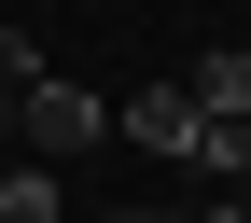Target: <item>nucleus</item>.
I'll list each match as a JSON object with an SVG mask.
<instances>
[{"label":"nucleus","instance_id":"obj_7","mask_svg":"<svg viewBox=\"0 0 251 223\" xmlns=\"http://www.w3.org/2000/svg\"><path fill=\"white\" fill-rule=\"evenodd\" d=\"M209 223H251V196H224V209H209Z\"/></svg>","mask_w":251,"mask_h":223},{"label":"nucleus","instance_id":"obj_3","mask_svg":"<svg viewBox=\"0 0 251 223\" xmlns=\"http://www.w3.org/2000/svg\"><path fill=\"white\" fill-rule=\"evenodd\" d=\"M181 98H196L209 125H237V112H251V56H237V42H209L196 70H181Z\"/></svg>","mask_w":251,"mask_h":223},{"label":"nucleus","instance_id":"obj_1","mask_svg":"<svg viewBox=\"0 0 251 223\" xmlns=\"http://www.w3.org/2000/svg\"><path fill=\"white\" fill-rule=\"evenodd\" d=\"M14 140L42 153V168H70V153H98V140H112V98H98V84H70V70H42V84L14 98Z\"/></svg>","mask_w":251,"mask_h":223},{"label":"nucleus","instance_id":"obj_8","mask_svg":"<svg viewBox=\"0 0 251 223\" xmlns=\"http://www.w3.org/2000/svg\"><path fill=\"white\" fill-rule=\"evenodd\" d=\"M0 140H14V98H0Z\"/></svg>","mask_w":251,"mask_h":223},{"label":"nucleus","instance_id":"obj_9","mask_svg":"<svg viewBox=\"0 0 251 223\" xmlns=\"http://www.w3.org/2000/svg\"><path fill=\"white\" fill-rule=\"evenodd\" d=\"M112 223H153V209H112Z\"/></svg>","mask_w":251,"mask_h":223},{"label":"nucleus","instance_id":"obj_2","mask_svg":"<svg viewBox=\"0 0 251 223\" xmlns=\"http://www.w3.org/2000/svg\"><path fill=\"white\" fill-rule=\"evenodd\" d=\"M112 140H140V153H168V168H196V98H181V84H140V98L112 112Z\"/></svg>","mask_w":251,"mask_h":223},{"label":"nucleus","instance_id":"obj_6","mask_svg":"<svg viewBox=\"0 0 251 223\" xmlns=\"http://www.w3.org/2000/svg\"><path fill=\"white\" fill-rule=\"evenodd\" d=\"M42 70H56V56L28 42V28H0V98H28V84H42Z\"/></svg>","mask_w":251,"mask_h":223},{"label":"nucleus","instance_id":"obj_4","mask_svg":"<svg viewBox=\"0 0 251 223\" xmlns=\"http://www.w3.org/2000/svg\"><path fill=\"white\" fill-rule=\"evenodd\" d=\"M196 168H209V181H251V112H237V125L196 112Z\"/></svg>","mask_w":251,"mask_h":223},{"label":"nucleus","instance_id":"obj_5","mask_svg":"<svg viewBox=\"0 0 251 223\" xmlns=\"http://www.w3.org/2000/svg\"><path fill=\"white\" fill-rule=\"evenodd\" d=\"M0 223H56V168H0Z\"/></svg>","mask_w":251,"mask_h":223}]
</instances>
